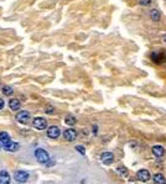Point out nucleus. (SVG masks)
Here are the masks:
<instances>
[{"label":"nucleus","mask_w":166,"mask_h":184,"mask_svg":"<svg viewBox=\"0 0 166 184\" xmlns=\"http://www.w3.org/2000/svg\"><path fill=\"white\" fill-rule=\"evenodd\" d=\"M35 157H36V160L37 162L40 163H47L48 162V153L45 151L44 148H36V151H35Z\"/></svg>","instance_id":"1"},{"label":"nucleus","mask_w":166,"mask_h":184,"mask_svg":"<svg viewBox=\"0 0 166 184\" xmlns=\"http://www.w3.org/2000/svg\"><path fill=\"white\" fill-rule=\"evenodd\" d=\"M32 125H34V127L37 130H44L47 127V120L44 118H35Z\"/></svg>","instance_id":"2"},{"label":"nucleus","mask_w":166,"mask_h":184,"mask_svg":"<svg viewBox=\"0 0 166 184\" xmlns=\"http://www.w3.org/2000/svg\"><path fill=\"white\" fill-rule=\"evenodd\" d=\"M14 178H15L16 182H19V183H25L29 179V173L24 172V171H18V172H15Z\"/></svg>","instance_id":"3"},{"label":"nucleus","mask_w":166,"mask_h":184,"mask_svg":"<svg viewBox=\"0 0 166 184\" xmlns=\"http://www.w3.org/2000/svg\"><path fill=\"white\" fill-rule=\"evenodd\" d=\"M16 120L21 124H27L30 120V113L29 111H20L16 114Z\"/></svg>","instance_id":"4"},{"label":"nucleus","mask_w":166,"mask_h":184,"mask_svg":"<svg viewBox=\"0 0 166 184\" xmlns=\"http://www.w3.org/2000/svg\"><path fill=\"white\" fill-rule=\"evenodd\" d=\"M63 137L67 140V141H74L77 137V132L74 129H67L63 132Z\"/></svg>","instance_id":"5"},{"label":"nucleus","mask_w":166,"mask_h":184,"mask_svg":"<svg viewBox=\"0 0 166 184\" xmlns=\"http://www.w3.org/2000/svg\"><path fill=\"white\" fill-rule=\"evenodd\" d=\"M136 178L140 180V182H147L150 179V173L146 169H140L138 173H136Z\"/></svg>","instance_id":"6"},{"label":"nucleus","mask_w":166,"mask_h":184,"mask_svg":"<svg viewBox=\"0 0 166 184\" xmlns=\"http://www.w3.org/2000/svg\"><path fill=\"white\" fill-rule=\"evenodd\" d=\"M60 129L57 127V126H50L48 129H47V136L50 137V138H57L60 136Z\"/></svg>","instance_id":"7"},{"label":"nucleus","mask_w":166,"mask_h":184,"mask_svg":"<svg viewBox=\"0 0 166 184\" xmlns=\"http://www.w3.org/2000/svg\"><path fill=\"white\" fill-rule=\"evenodd\" d=\"M101 160H102V162L105 163V164H110V163L113 162V160H114V156H113V153H110V152H104V153L101 156Z\"/></svg>","instance_id":"8"},{"label":"nucleus","mask_w":166,"mask_h":184,"mask_svg":"<svg viewBox=\"0 0 166 184\" xmlns=\"http://www.w3.org/2000/svg\"><path fill=\"white\" fill-rule=\"evenodd\" d=\"M0 184H10V175L6 171H0Z\"/></svg>","instance_id":"9"},{"label":"nucleus","mask_w":166,"mask_h":184,"mask_svg":"<svg viewBox=\"0 0 166 184\" xmlns=\"http://www.w3.org/2000/svg\"><path fill=\"white\" fill-rule=\"evenodd\" d=\"M6 151H9V152H15V151H18L19 149V144H16V142H9V144H6L5 146H3Z\"/></svg>","instance_id":"10"},{"label":"nucleus","mask_w":166,"mask_h":184,"mask_svg":"<svg viewBox=\"0 0 166 184\" xmlns=\"http://www.w3.org/2000/svg\"><path fill=\"white\" fill-rule=\"evenodd\" d=\"M11 140H10V136H9V133L5 132V131H1L0 132V144H1L3 146H5L6 144H9Z\"/></svg>","instance_id":"11"},{"label":"nucleus","mask_w":166,"mask_h":184,"mask_svg":"<svg viewBox=\"0 0 166 184\" xmlns=\"http://www.w3.org/2000/svg\"><path fill=\"white\" fill-rule=\"evenodd\" d=\"M153 153L156 156V157H162L164 156V153H165V149H164V147L162 146H154L153 147Z\"/></svg>","instance_id":"12"},{"label":"nucleus","mask_w":166,"mask_h":184,"mask_svg":"<svg viewBox=\"0 0 166 184\" xmlns=\"http://www.w3.org/2000/svg\"><path fill=\"white\" fill-rule=\"evenodd\" d=\"M20 102L18 99H11L10 100V103H9V106H10V109L11 110H14V111H16V110H19L20 109Z\"/></svg>","instance_id":"13"},{"label":"nucleus","mask_w":166,"mask_h":184,"mask_svg":"<svg viewBox=\"0 0 166 184\" xmlns=\"http://www.w3.org/2000/svg\"><path fill=\"white\" fill-rule=\"evenodd\" d=\"M154 183H155V184H166L165 177H164L161 173L155 174V175H154Z\"/></svg>","instance_id":"14"},{"label":"nucleus","mask_w":166,"mask_h":184,"mask_svg":"<svg viewBox=\"0 0 166 184\" xmlns=\"http://www.w3.org/2000/svg\"><path fill=\"white\" fill-rule=\"evenodd\" d=\"M160 16H161V14H160L159 10H156V9L151 10V13H150V18H151V20H154V21H159V20H160Z\"/></svg>","instance_id":"15"},{"label":"nucleus","mask_w":166,"mask_h":184,"mask_svg":"<svg viewBox=\"0 0 166 184\" xmlns=\"http://www.w3.org/2000/svg\"><path fill=\"white\" fill-rule=\"evenodd\" d=\"M13 91H14V89H13V87H10V85H5V87L3 88L4 95H10V94H13Z\"/></svg>","instance_id":"16"},{"label":"nucleus","mask_w":166,"mask_h":184,"mask_svg":"<svg viewBox=\"0 0 166 184\" xmlns=\"http://www.w3.org/2000/svg\"><path fill=\"white\" fill-rule=\"evenodd\" d=\"M64 122L67 124V125H74V124H76V118H74V116H72V115H68L67 118H66Z\"/></svg>","instance_id":"17"},{"label":"nucleus","mask_w":166,"mask_h":184,"mask_svg":"<svg viewBox=\"0 0 166 184\" xmlns=\"http://www.w3.org/2000/svg\"><path fill=\"white\" fill-rule=\"evenodd\" d=\"M118 172L123 175V177H127V175H128V169L124 168V167H119V168H118Z\"/></svg>","instance_id":"18"},{"label":"nucleus","mask_w":166,"mask_h":184,"mask_svg":"<svg viewBox=\"0 0 166 184\" xmlns=\"http://www.w3.org/2000/svg\"><path fill=\"white\" fill-rule=\"evenodd\" d=\"M151 1L153 0H139V4L143 5V6H147V5L151 4Z\"/></svg>","instance_id":"19"},{"label":"nucleus","mask_w":166,"mask_h":184,"mask_svg":"<svg viewBox=\"0 0 166 184\" xmlns=\"http://www.w3.org/2000/svg\"><path fill=\"white\" fill-rule=\"evenodd\" d=\"M76 149H77V151H78L79 153H82V155H84V153H86V149H84V147H83V146H77Z\"/></svg>","instance_id":"20"},{"label":"nucleus","mask_w":166,"mask_h":184,"mask_svg":"<svg viewBox=\"0 0 166 184\" xmlns=\"http://www.w3.org/2000/svg\"><path fill=\"white\" fill-rule=\"evenodd\" d=\"M4 106H5L4 99H0V110H1V109H4Z\"/></svg>","instance_id":"21"},{"label":"nucleus","mask_w":166,"mask_h":184,"mask_svg":"<svg viewBox=\"0 0 166 184\" xmlns=\"http://www.w3.org/2000/svg\"><path fill=\"white\" fill-rule=\"evenodd\" d=\"M46 111H47V113H48V114H52V113H53V111H55V110H53V109H52V107H51V106H48V107H47V110H46Z\"/></svg>","instance_id":"22"},{"label":"nucleus","mask_w":166,"mask_h":184,"mask_svg":"<svg viewBox=\"0 0 166 184\" xmlns=\"http://www.w3.org/2000/svg\"><path fill=\"white\" fill-rule=\"evenodd\" d=\"M162 40L165 41V43H166V35H164V37H162Z\"/></svg>","instance_id":"23"}]
</instances>
